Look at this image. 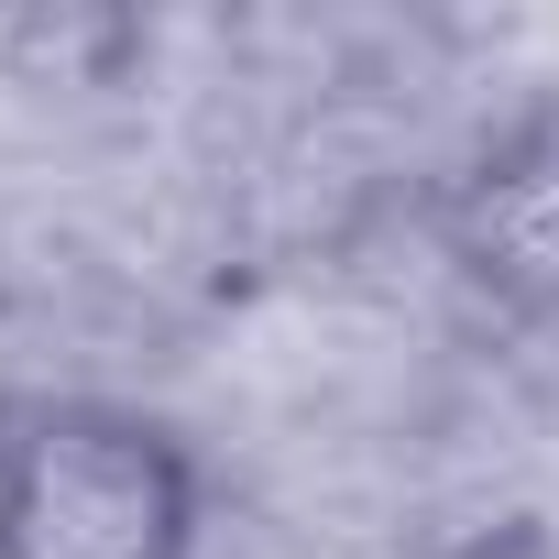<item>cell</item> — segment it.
Returning <instances> with one entry per match:
<instances>
[{"mask_svg":"<svg viewBox=\"0 0 559 559\" xmlns=\"http://www.w3.org/2000/svg\"><path fill=\"white\" fill-rule=\"evenodd\" d=\"M439 252L483 308L559 330V99L472 143V165L439 187Z\"/></svg>","mask_w":559,"mask_h":559,"instance_id":"cell-2","label":"cell"},{"mask_svg":"<svg viewBox=\"0 0 559 559\" xmlns=\"http://www.w3.org/2000/svg\"><path fill=\"white\" fill-rule=\"evenodd\" d=\"M209 472L176 417L121 395L0 406V559H198Z\"/></svg>","mask_w":559,"mask_h":559,"instance_id":"cell-1","label":"cell"}]
</instances>
